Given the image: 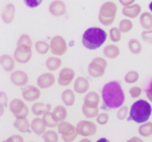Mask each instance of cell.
Listing matches in <instances>:
<instances>
[{
	"mask_svg": "<svg viewBox=\"0 0 152 142\" xmlns=\"http://www.w3.org/2000/svg\"><path fill=\"white\" fill-rule=\"evenodd\" d=\"M61 65V60L57 57H50L45 61V66L48 70L55 71L57 70Z\"/></svg>",
	"mask_w": 152,
	"mask_h": 142,
	"instance_id": "484cf974",
	"label": "cell"
},
{
	"mask_svg": "<svg viewBox=\"0 0 152 142\" xmlns=\"http://www.w3.org/2000/svg\"><path fill=\"white\" fill-rule=\"evenodd\" d=\"M0 65L5 72H11L15 66L14 59L8 54H3L0 56Z\"/></svg>",
	"mask_w": 152,
	"mask_h": 142,
	"instance_id": "ffe728a7",
	"label": "cell"
},
{
	"mask_svg": "<svg viewBox=\"0 0 152 142\" xmlns=\"http://www.w3.org/2000/svg\"><path fill=\"white\" fill-rule=\"evenodd\" d=\"M146 95H147L148 99L152 102V80L151 82L150 83L148 88L146 89Z\"/></svg>",
	"mask_w": 152,
	"mask_h": 142,
	"instance_id": "bcb514c9",
	"label": "cell"
},
{
	"mask_svg": "<svg viewBox=\"0 0 152 142\" xmlns=\"http://www.w3.org/2000/svg\"><path fill=\"white\" fill-rule=\"evenodd\" d=\"M77 132L79 135L83 137H90L93 136L97 132V126L94 123L90 122V121H80L77 127Z\"/></svg>",
	"mask_w": 152,
	"mask_h": 142,
	"instance_id": "30bf717a",
	"label": "cell"
},
{
	"mask_svg": "<svg viewBox=\"0 0 152 142\" xmlns=\"http://www.w3.org/2000/svg\"><path fill=\"white\" fill-rule=\"evenodd\" d=\"M66 10V4L61 0H53L49 4V12L53 16L55 17H59L65 14Z\"/></svg>",
	"mask_w": 152,
	"mask_h": 142,
	"instance_id": "4fadbf2b",
	"label": "cell"
},
{
	"mask_svg": "<svg viewBox=\"0 0 152 142\" xmlns=\"http://www.w3.org/2000/svg\"><path fill=\"white\" fill-rule=\"evenodd\" d=\"M107 39V33L101 28L92 27L87 28L82 36L83 45L89 50L100 48Z\"/></svg>",
	"mask_w": 152,
	"mask_h": 142,
	"instance_id": "7a4b0ae2",
	"label": "cell"
},
{
	"mask_svg": "<svg viewBox=\"0 0 152 142\" xmlns=\"http://www.w3.org/2000/svg\"><path fill=\"white\" fill-rule=\"evenodd\" d=\"M4 109L2 105H0V117L4 115Z\"/></svg>",
	"mask_w": 152,
	"mask_h": 142,
	"instance_id": "681fc988",
	"label": "cell"
},
{
	"mask_svg": "<svg viewBox=\"0 0 152 142\" xmlns=\"http://www.w3.org/2000/svg\"><path fill=\"white\" fill-rule=\"evenodd\" d=\"M58 122H63L67 117V110L63 106H57L52 112Z\"/></svg>",
	"mask_w": 152,
	"mask_h": 142,
	"instance_id": "83f0119b",
	"label": "cell"
},
{
	"mask_svg": "<svg viewBox=\"0 0 152 142\" xmlns=\"http://www.w3.org/2000/svg\"><path fill=\"white\" fill-rule=\"evenodd\" d=\"M140 23L144 29L152 28V13L149 12H144L140 15Z\"/></svg>",
	"mask_w": 152,
	"mask_h": 142,
	"instance_id": "cb8c5ba5",
	"label": "cell"
},
{
	"mask_svg": "<svg viewBox=\"0 0 152 142\" xmlns=\"http://www.w3.org/2000/svg\"><path fill=\"white\" fill-rule=\"evenodd\" d=\"M100 103V96L95 92H88L85 97V101L83 107L88 109H97Z\"/></svg>",
	"mask_w": 152,
	"mask_h": 142,
	"instance_id": "2e32d148",
	"label": "cell"
},
{
	"mask_svg": "<svg viewBox=\"0 0 152 142\" xmlns=\"http://www.w3.org/2000/svg\"><path fill=\"white\" fill-rule=\"evenodd\" d=\"M0 105H2L4 108L7 107L8 105V98L5 92H0Z\"/></svg>",
	"mask_w": 152,
	"mask_h": 142,
	"instance_id": "ee69618b",
	"label": "cell"
},
{
	"mask_svg": "<svg viewBox=\"0 0 152 142\" xmlns=\"http://www.w3.org/2000/svg\"><path fill=\"white\" fill-rule=\"evenodd\" d=\"M13 126L20 133H28L29 132V124L28 121L26 118H21V119H16L15 122L13 123Z\"/></svg>",
	"mask_w": 152,
	"mask_h": 142,
	"instance_id": "4316f807",
	"label": "cell"
},
{
	"mask_svg": "<svg viewBox=\"0 0 152 142\" xmlns=\"http://www.w3.org/2000/svg\"><path fill=\"white\" fill-rule=\"evenodd\" d=\"M51 105L50 104H44L41 102H37L32 106V112L35 116H44L45 113L50 112Z\"/></svg>",
	"mask_w": 152,
	"mask_h": 142,
	"instance_id": "44dd1931",
	"label": "cell"
},
{
	"mask_svg": "<svg viewBox=\"0 0 152 142\" xmlns=\"http://www.w3.org/2000/svg\"><path fill=\"white\" fill-rule=\"evenodd\" d=\"M128 48L134 54H139L142 52V44L136 38H132L128 42Z\"/></svg>",
	"mask_w": 152,
	"mask_h": 142,
	"instance_id": "f546056e",
	"label": "cell"
},
{
	"mask_svg": "<svg viewBox=\"0 0 152 142\" xmlns=\"http://www.w3.org/2000/svg\"><path fill=\"white\" fill-rule=\"evenodd\" d=\"M108 122H109V116H108V114L102 113V114H99L97 116V123L98 124H100L102 125H104Z\"/></svg>",
	"mask_w": 152,
	"mask_h": 142,
	"instance_id": "7bdbcfd3",
	"label": "cell"
},
{
	"mask_svg": "<svg viewBox=\"0 0 152 142\" xmlns=\"http://www.w3.org/2000/svg\"><path fill=\"white\" fill-rule=\"evenodd\" d=\"M133 22L128 20V19H124L119 22V30L121 31V33H127L129 31H131L133 29Z\"/></svg>",
	"mask_w": 152,
	"mask_h": 142,
	"instance_id": "1f68e13d",
	"label": "cell"
},
{
	"mask_svg": "<svg viewBox=\"0 0 152 142\" xmlns=\"http://www.w3.org/2000/svg\"><path fill=\"white\" fill-rule=\"evenodd\" d=\"M126 142H144L142 139L138 138V137H133L132 139L128 140Z\"/></svg>",
	"mask_w": 152,
	"mask_h": 142,
	"instance_id": "c3c4849f",
	"label": "cell"
},
{
	"mask_svg": "<svg viewBox=\"0 0 152 142\" xmlns=\"http://www.w3.org/2000/svg\"><path fill=\"white\" fill-rule=\"evenodd\" d=\"M96 142H110L108 139H106V138H101L100 140H98Z\"/></svg>",
	"mask_w": 152,
	"mask_h": 142,
	"instance_id": "f907efd6",
	"label": "cell"
},
{
	"mask_svg": "<svg viewBox=\"0 0 152 142\" xmlns=\"http://www.w3.org/2000/svg\"><path fill=\"white\" fill-rule=\"evenodd\" d=\"M30 127L32 131L37 134V135H42L45 132V125L43 122V119L41 118H35L30 125Z\"/></svg>",
	"mask_w": 152,
	"mask_h": 142,
	"instance_id": "7402d4cb",
	"label": "cell"
},
{
	"mask_svg": "<svg viewBox=\"0 0 152 142\" xmlns=\"http://www.w3.org/2000/svg\"><path fill=\"white\" fill-rule=\"evenodd\" d=\"M58 131L61 134V138L64 142H73L78 135L76 127L64 121L58 125Z\"/></svg>",
	"mask_w": 152,
	"mask_h": 142,
	"instance_id": "8992f818",
	"label": "cell"
},
{
	"mask_svg": "<svg viewBox=\"0 0 152 142\" xmlns=\"http://www.w3.org/2000/svg\"><path fill=\"white\" fill-rule=\"evenodd\" d=\"M89 87H90L89 82L85 77L79 76L76 79L75 84H74V90L77 93H79V94L86 93L89 90Z\"/></svg>",
	"mask_w": 152,
	"mask_h": 142,
	"instance_id": "d6986e66",
	"label": "cell"
},
{
	"mask_svg": "<svg viewBox=\"0 0 152 142\" xmlns=\"http://www.w3.org/2000/svg\"><path fill=\"white\" fill-rule=\"evenodd\" d=\"M37 86H39L41 89H46L51 86H53L55 83L54 76L51 73H44L37 78Z\"/></svg>",
	"mask_w": 152,
	"mask_h": 142,
	"instance_id": "5bb4252c",
	"label": "cell"
},
{
	"mask_svg": "<svg viewBox=\"0 0 152 142\" xmlns=\"http://www.w3.org/2000/svg\"><path fill=\"white\" fill-rule=\"evenodd\" d=\"M151 113V105L147 100H139L132 105L129 111V117L127 120L142 125L149 121Z\"/></svg>",
	"mask_w": 152,
	"mask_h": 142,
	"instance_id": "3957f363",
	"label": "cell"
},
{
	"mask_svg": "<svg viewBox=\"0 0 152 142\" xmlns=\"http://www.w3.org/2000/svg\"><path fill=\"white\" fill-rule=\"evenodd\" d=\"M110 40L114 43L119 42L121 40V31L119 30L118 28H112L110 30Z\"/></svg>",
	"mask_w": 152,
	"mask_h": 142,
	"instance_id": "8d00e7d4",
	"label": "cell"
},
{
	"mask_svg": "<svg viewBox=\"0 0 152 142\" xmlns=\"http://www.w3.org/2000/svg\"><path fill=\"white\" fill-rule=\"evenodd\" d=\"M13 57H14V60H16L19 63L21 64L28 63L32 57L31 47L25 46V45H17L14 51Z\"/></svg>",
	"mask_w": 152,
	"mask_h": 142,
	"instance_id": "9c48e42d",
	"label": "cell"
},
{
	"mask_svg": "<svg viewBox=\"0 0 152 142\" xmlns=\"http://www.w3.org/2000/svg\"><path fill=\"white\" fill-rule=\"evenodd\" d=\"M9 109H10V111L12 113V115L16 117V119L26 118L27 116L28 115V107L20 99L12 100L9 104Z\"/></svg>",
	"mask_w": 152,
	"mask_h": 142,
	"instance_id": "52a82bcc",
	"label": "cell"
},
{
	"mask_svg": "<svg viewBox=\"0 0 152 142\" xmlns=\"http://www.w3.org/2000/svg\"><path fill=\"white\" fill-rule=\"evenodd\" d=\"M35 48H36V51L39 54H45L48 52V51L50 49V45L46 42L37 41L35 44Z\"/></svg>",
	"mask_w": 152,
	"mask_h": 142,
	"instance_id": "d6a6232c",
	"label": "cell"
},
{
	"mask_svg": "<svg viewBox=\"0 0 152 142\" xmlns=\"http://www.w3.org/2000/svg\"><path fill=\"white\" fill-rule=\"evenodd\" d=\"M75 77V71L69 68H64L61 70L58 78V84L61 86H68Z\"/></svg>",
	"mask_w": 152,
	"mask_h": 142,
	"instance_id": "8fae6325",
	"label": "cell"
},
{
	"mask_svg": "<svg viewBox=\"0 0 152 142\" xmlns=\"http://www.w3.org/2000/svg\"><path fill=\"white\" fill-rule=\"evenodd\" d=\"M28 81V75L20 70H17L12 73L11 82L16 86H25Z\"/></svg>",
	"mask_w": 152,
	"mask_h": 142,
	"instance_id": "9a60e30c",
	"label": "cell"
},
{
	"mask_svg": "<svg viewBox=\"0 0 152 142\" xmlns=\"http://www.w3.org/2000/svg\"><path fill=\"white\" fill-rule=\"evenodd\" d=\"M23 2L28 8H36L41 4L43 0H23Z\"/></svg>",
	"mask_w": 152,
	"mask_h": 142,
	"instance_id": "60d3db41",
	"label": "cell"
},
{
	"mask_svg": "<svg viewBox=\"0 0 152 142\" xmlns=\"http://www.w3.org/2000/svg\"><path fill=\"white\" fill-rule=\"evenodd\" d=\"M82 111H83V114L86 116V117H87L89 119L97 117V116L99 115V108H97V109H88V108L83 107Z\"/></svg>",
	"mask_w": 152,
	"mask_h": 142,
	"instance_id": "e575fe53",
	"label": "cell"
},
{
	"mask_svg": "<svg viewBox=\"0 0 152 142\" xmlns=\"http://www.w3.org/2000/svg\"><path fill=\"white\" fill-rule=\"evenodd\" d=\"M135 0H119V3L123 5V6H128L131 5L134 3Z\"/></svg>",
	"mask_w": 152,
	"mask_h": 142,
	"instance_id": "7dc6e473",
	"label": "cell"
},
{
	"mask_svg": "<svg viewBox=\"0 0 152 142\" xmlns=\"http://www.w3.org/2000/svg\"><path fill=\"white\" fill-rule=\"evenodd\" d=\"M138 80H139V74L137 71L131 70V71L127 72L126 75L125 76V81L127 84H134Z\"/></svg>",
	"mask_w": 152,
	"mask_h": 142,
	"instance_id": "836d02e7",
	"label": "cell"
},
{
	"mask_svg": "<svg viewBox=\"0 0 152 142\" xmlns=\"http://www.w3.org/2000/svg\"><path fill=\"white\" fill-rule=\"evenodd\" d=\"M43 139L45 142H58V134L54 131H47L45 132Z\"/></svg>",
	"mask_w": 152,
	"mask_h": 142,
	"instance_id": "d590c367",
	"label": "cell"
},
{
	"mask_svg": "<svg viewBox=\"0 0 152 142\" xmlns=\"http://www.w3.org/2000/svg\"><path fill=\"white\" fill-rule=\"evenodd\" d=\"M23 138L20 135H13L3 142H23Z\"/></svg>",
	"mask_w": 152,
	"mask_h": 142,
	"instance_id": "f6af8a7d",
	"label": "cell"
},
{
	"mask_svg": "<svg viewBox=\"0 0 152 142\" xmlns=\"http://www.w3.org/2000/svg\"><path fill=\"white\" fill-rule=\"evenodd\" d=\"M107 68V61L105 59L97 57L94 58L88 66V73L92 77H102L105 74Z\"/></svg>",
	"mask_w": 152,
	"mask_h": 142,
	"instance_id": "5b68a950",
	"label": "cell"
},
{
	"mask_svg": "<svg viewBox=\"0 0 152 142\" xmlns=\"http://www.w3.org/2000/svg\"><path fill=\"white\" fill-rule=\"evenodd\" d=\"M142 37L144 42L148 44H152V29L145 30L142 33Z\"/></svg>",
	"mask_w": 152,
	"mask_h": 142,
	"instance_id": "b9f144b4",
	"label": "cell"
},
{
	"mask_svg": "<svg viewBox=\"0 0 152 142\" xmlns=\"http://www.w3.org/2000/svg\"><path fill=\"white\" fill-rule=\"evenodd\" d=\"M50 49L53 54L57 55V56H61L63 55L67 50H68V45L65 41V39L61 36H55L51 39L50 42Z\"/></svg>",
	"mask_w": 152,
	"mask_h": 142,
	"instance_id": "ba28073f",
	"label": "cell"
},
{
	"mask_svg": "<svg viewBox=\"0 0 152 142\" xmlns=\"http://www.w3.org/2000/svg\"><path fill=\"white\" fill-rule=\"evenodd\" d=\"M79 142H92L90 140H88V139H83V140H81Z\"/></svg>",
	"mask_w": 152,
	"mask_h": 142,
	"instance_id": "816d5d0a",
	"label": "cell"
},
{
	"mask_svg": "<svg viewBox=\"0 0 152 142\" xmlns=\"http://www.w3.org/2000/svg\"><path fill=\"white\" fill-rule=\"evenodd\" d=\"M102 109H115L121 108L125 103L126 96L120 84L117 81H112L106 84L102 91Z\"/></svg>",
	"mask_w": 152,
	"mask_h": 142,
	"instance_id": "6da1fadb",
	"label": "cell"
},
{
	"mask_svg": "<svg viewBox=\"0 0 152 142\" xmlns=\"http://www.w3.org/2000/svg\"><path fill=\"white\" fill-rule=\"evenodd\" d=\"M17 45H25V46L32 47V40L28 35L23 34L19 37L17 41Z\"/></svg>",
	"mask_w": 152,
	"mask_h": 142,
	"instance_id": "74e56055",
	"label": "cell"
},
{
	"mask_svg": "<svg viewBox=\"0 0 152 142\" xmlns=\"http://www.w3.org/2000/svg\"><path fill=\"white\" fill-rule=\"evenodd\" d=\"M14 15H15V6L14 4L10 3V4H7L5 7L4 8L2 14H1V18H2V20L5 24H10L12 22L14 19Z\"/></svg>",
	"mask_w": 152,
	"mask_h": 142,
	"instance_id": "e0dca14e",
	"label": "cell"
},
{
	"mask_svg": "<svg viewBox=\"0 0 152 142\" xmlns=\"http://www.w3.org/2000/svg\"><path fill=\"white\" fill-rule=\"evenodd\" d=\"M139 134L142 137H151L152 136V123L146 122L139 127Z\"/></svg>",
	"mask_w": 152,
	"mask_h": 142,
	"instance_id": "4dcf8cb0",
	"label": "cell"
},
{
	"mask_svg": "<svg viewBox=\"0 0 152 142\" xmlns=\"http://www.w3.org/2000/svg\"><path fill=\"white\" fill-rule=\"evenodd\" d=\"M43 122H44L45 126L51 127V128L56 127L59 125V122L55 119V117H53V113L51 111L45 113L43 116Z\"/></svg>",
	"mask_w": 152,
	"mask_h": 142,
	"instance_id": "f1b7e54d",
	"label": "cell"
},
{
	"mask_svg": "<svg viewBox=\"0 0 152 142\" xmlns=\"http://www.w3.org/2000/svg\"><path fill=\"white\" fill-rule=\"evenodd\" d=\"M118 6L114 2H106L102 4L99 12V21L104 26H110L116 18Z\"/></svg>",
	"mask_w": 152,
	"mask_h": 142,
	"instance_id": "277c9868",
	"label": "cell"
},
{
	"mask_svg": "<svg viewBox=\"0 0 152 142\" xmlns=\"http://www.w3.org/2000/svg\"><path fill=\"white\" fill-rule=\"evenodd\" d=\"M142 7L139 4H133L128 6H124V8L122 9V13L128 18L134 19L140 15Z\"/></svg>",
	"mask_w": 152,
	"mask_h": 142,
	"instance_id": "ac0fdd59",
	"label": "cell"
},
{
	"mask_svg": "<svg viewBox=\"0 0 152 142\" xmlns=\"http://www.w3.org/2000/svg\"><path fill=\"white\" fill-rule=\"evenodd\" d=\"M22 98L27 101H35L40 97V90L33 85H27L22 88Z\"/></svg>",
	"mask_w": 152,
	"mask_h": 142,
	"instance_id": "7c38bea8",
	"label": "cell"
},
{
	"mask_svg": "<svg viewBox=\"0 0 152 142\" xmlns=\"http://www.w3.org/2000/svg\"><path fill=\"white\" fill-rule=\"evenodd\" d=\"M149 8H150V10H151V12H152V2L150 4V5H149Z\"/></svg>",
	"mask_w": 152,
	"mask_h": 142,
	"instance_id": "f5cc1de1",
	"label": "cell"
},
{
	"mask_svg": "<svg viewBox=\"0 0 152 142\" xmlns=\"http://www.w3.org/2000/svg\"><path fill=\"white\" fill-rule=\"evenodd\" d=\"M142 90L140 87H138V86L132 87V88L129 90L130 96H131L133 99H137V98H139V97L142 95Z\"/></svg>",
	"mask_w": 152,
	"mask_h": 142,
	"instance_id": "ab89813d",
	"label": "cell"
},
{
	"mask_svg": "<svg viewBox=\"0 0 152 142\" xmlns=\"http://www.w3.org/2000/svg\"><path fill=\"white\" fill-rule=\"evenodd\" d=\"M129 115V109H128V107L125 106V107H121L117 114V117L118 119L123 121L126 118V117Z\"/></svg>",
	"mask_w": 152,
	"mask_h": 142,
	"instance_id": "f35d334b",
	"label": "cell"
},
{
	"mask_svg": "<svg viewBox=\"0 0 152 142\" xmlns=\"http://www.w3.org/2000/svg\"><path fill=\"white\" fill-rule=\"evenodd\" d=\"M120 53L119 48L115 44H109L103 49V54L109 59H116Z\"/></svg>",
	"mask_w": 152,
	"mask_h": 142,
	"instance_id": "603a6c76",
	"label": "cell"
},
{
	"mask_svg": "<svg viewBox=\"0 0 152 142\" xmlns=\"http://www.w3.org/2000/svg\"><path fill=\"white\" fill-rule=\"evenodd\" d=\"M61 99L63 103L68 106V107H71L74 103H75V94L74 92L70 89H67L65 90L62 94H61Z\"/></svg>",
	"mask_w": 152,
	"mask_h": 142,
	"instance_id": "d4e9b609",
	"label": "cell"
}]
</instances>
